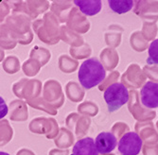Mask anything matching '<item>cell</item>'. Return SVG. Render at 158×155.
I'll use <instances>...</instances> for the list:
<instances>
[{"instance_id": "52a82bcc", "label": "cell", "mask_w": 158, "mask_h": 155, "mask_svg": "<svg viewBox=\"0 0 158 155\" xmlns=\"http://www.w3.org/2000/svg\"><path fill=\"white\" fill-rule=\"evenodd\" d=\"M74 4L80 8L82 13L88 16L98 14L102 10L100 0H75Z\"/></svg>"}, {"instance_id": "6da1fadb", "label": "cell", "mask_w": 158, "mask_h": 155, "mask_svg": "<svg viewBox=\"0 0 158 155\" xmlns=\"http://www.w3.org/2000/svg\"><path fill=\"white\" fill-rule=\"evenodd\" d=\"M106 76V71L97 58L85 60L80 66L78 78L85 89H91L102 82Z\"/></svg>"}, {"instance_id": "7a4b0ae2", "label": "cell", "mask_w": 158, "mask_h": 155, "mask_svg": "<svg viewBox=\"0 0 158 155\" xmlns=\"http://www.w3.org/2000/svg\"><path fill=\"white\" fill-rule=\"evenodd\" d=\"M103 96L108 111L114 112L129 101V91L122 83L114 82L106 88Z\"/></svg>"}, {"instance_id": "8992f818", "label": "cell", "mask_w": 158, "mask_h": 155, "mask_svg": "<svg viewBox=\"0 0 158 155\" xmlns=\"http://www.w3.org/2000/svg\"><path fill=\"white\" fill-rule=\"evenodd\" d=\"M71 155H98L94 139L91 137H84L77 141L72 149Z\"/></svg>"}, {"instance_id": "277c9868", "label": "cell", "mask_w": 158, "mask_h": 155, "mask_svg": "<svg viewBox=\"0 0 158 155\" xmlns=\"http://www.w3.org/2000/svg\"><path fill=\"white\" fill-rule=\"evenodd\" d=\"M141 102L146 108H158V82L148 81L140 91Z\"/></svg>"}, {"instance_id": "9c48e42d", "label": "cell", "mask_w": 158, "mask_h": 155, "mask_svg": "<svg viewBox=\"0 0 158 155\" xmlns=\"http://www.w3.org/2000/svg\"><path fill=\"white\" fill-rule=\"evenodd\" d=\"M149 56L147 58V63L150 65L158 64V39L152 41L148 50Z\"/></svg>"}, {"instance_id": "5b68a950", "label": "cell", "mask_w": 158, "mask_h": 155, "mask_svg": "<svg viewBox=\"0 0 158 155\" xmlns=\"http://www.w3.org/2000/svg\"><path fill=\"white\" fill-rule=\"evenodd\" d=\"M95 143H96V147L98 149V153L107 154V153L112 152L116 149L118 141L114 133L105 132V133H99L96 137Z\"/></svg>"}, {"instance_id": "3957f363", "label": "cell", "mask_w": 158, "mask_h": 155, "mask_svg": "<svg viewBox=\"0 0 158 155\" xmlns=\"http://www.w3.org/2000/svg\"><path fill=\"white\" fill-rule=\"evenodd\" d=\"M142 139L135 132H129L122 135L118 145L121 155H137L142 148Z\"/></svg>"}, {"instance_id": "30bf717a", "label": "cell", "mask_w": 158, "mask_h": 155, "mask_svg": "<svg viewBox=\"0 0 158 155\" xmlns=\"http://www.w3.org/2000/svg\"><path fill=\"white\" fill-rule=\"evenodd\" d=\"M0 155H10V154H8L7 152H4V151H1V152H0Z\"/></svg>"}, {"instance_id": "ba28073f", "label": "cell", "mask_w": 158, "mask_h": 155, "mask_svg": "<svg viewBox=\"0 0 158 155\" xmlns=\"http://www.w3.org/2000/svg\"><path fill=\"white\" fill-rule=\"evenodd\" d=\"M108 4L114 12L122 14L132 10L134 1L133 0H109Z\"/></svg>"}]
</instances>
